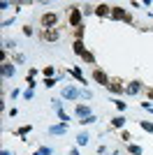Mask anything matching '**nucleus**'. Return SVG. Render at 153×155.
Wrapping results in <instances>:
<instances>
[{
	"label": "nucleus",
	"mask_w": 153,
	"mask_h": 155,
	"mask_svg": "<svg viewBox=\"0 0 153 155\" xmlns=\"http://www.w3.org/2000/svg\"><path fill=\"white\" fill-rule=\"evenodd\" d=\"M56 21H58V16L53 12H46V14H42V26L49 30V26H56Z\"/></svg>",
	"instance_id": "1"
},
{
	"label": "nucleus",
	"mask_w": 153,
	"mask_h": 155,
	"mask_svg": "<svg viewBox=\"0 0 153 155\" xmlns=\"http://www.w3.org/2000/svg\"><path fill=\"white\" fill-rule=\"evenodd\" d=\"M79 23H81V9H79V7H72V12H70V26L79 28Z\"/></svg>",
	"instance_id": "2"
},
{
	"label": "nucleus",
	"mask_w": 153,
	"mask_h": 155,
	"mask_svg": "<svg viewBox=\"0 0 153 155\" xmlns=\"http://www.w3.org/2000/svg\"><path fill=\"white\" fill-rule=\"evenodd\" d=\"M93 79H95L97 84H102V86H109V79H107V74H104L102 70H95V72H93Z\"/></svg>",
	"instance_id": "3"
},
{
	"label": "nucleus",
	"mask_w": 153,
	"mask_h": 155,
	"mask_svg": "<svg viewBox=\"0 0 153 155\" xmlns=\"http://www.w3.org/2000/svg\"><path fill=\"white\" fill-rule=\"evenodd\" d=\"M42 37H44L46 42H56V39H58V30H44V32H42Z\"/></svg>",
	"instance_id": "4"
},
{
	"label": "nucleus",
	"mask_w": 153,
	"mask_h": 155,
	"mask_svg": "<svg viewBox=\"0 0 153 155\" xmlns=\"http://www.w3.org/2000/svg\"><path fill=\"white\" fill-rule=\"evenodd\" d=\"M14 74V65L12 63H2V77H12Z\"/></svg>",
	"instance_id": "5"
},
{
	"label": "nucleus",
	"mask_w": 153,
	"mask_h": 155,
	"mask_svg": "<svg viewBox=\"0 0 153 155\" xmlns=\"http://www.w3.org/2000/svg\"><path fill=\"white\" fill-rule=\"evenodd\" d=\"M111 9H114V12H111V16H114V19H127V14L123 12L121 7H111Z\"/></svg>",
	"instance_id": "6"
},
{
	"label": "nucleus",
	"mask_w": 153,
	"mask_h": 155,
	"mask_svg": "<svg viewBox=\"0 0 153 155\" xmlns=\"http://www.w3.org/2000/svg\"><path fill=\"white\" fill-rule=\"evenodd\" d=\"M67 130V123H63V125H53V127H49V132L51 134H60V132H65Z\"/></svg>",
	"instance_id": "7"
},
{
	"label": "nucleus",
	"mask_w": 153,
	"mask_h": 155,
	"mask_svg": "<svg viewBox=\"0 0 153 155\" xmlns=\"http://www.w3.org/2000/svg\"><path fill=\"white\" fill-rule=\"evenodd\" d=\"M109 9H111V7H107V5H97L95 7V14H97V16H107Z\"/></svg>",
	"instance_id": "8"
},
{
	"label": "nucleus",
	"mask_w": 153,
	"mask_h": 155,
	"mask_svg": "<svg viewBox=\"0 0 153 155\" xmlns=\"http://www.w3.org/2000/svg\"><path fill=\"white\" fill-rule=\"evenodd\" d=\"M76 95H79V93H76L74 88H65L63 91V97H67V100H76Z\"/></svg>",
	"instance_id": "9"
},
{
	"label": "nucleus",
	"mask_w": 153,
	"mask_h": 155,
	"mask_svg": "<svg viewBox=\"0 0 153 155\" xmlns=\"http://www.w3.org/2000/svg\"><path fill=\"white\" fill-rule=\"evenodd\" d=\"M76 114L83 116V118H88L90 116V109H88V107H83V104H79V107H76Z\"/></svg>",
	"instance_id": "10"
},
{
	"label": "nucleus",
	"mask_w": 153,
	"mask_h": 155,
	"mask_svg": "<svg viewBox=\"0 0 153 155\" xmlns=\"http://www.w3.org/2000/svg\"><path fill=\"white\" fill-rule=\"evenodd\" d=\"M139 81H132V84H130V86H127V88H125V91L127 93H130V95H134V93H139Z\"/></svg>",
	"instance_id": "11"
},
{
	"label": "nucleus",
	"mask_w": 153,
	"mask_h": 155,
	"mask_svg": "<svg viewBox=\"0 0 153 155\" xmlns=\"http://www.w3.org/2000/svg\"><path fill=\"white\" fill-rule=\"evenodd\" d=\"M107 88H111V91H114V93H123V86L118 84V81H111V84H109Z\"/></svg>",
	"instance_id": "12"
},
{
	"label": "nucleus",
	"mask_w": 153,
	"mask_h": 155,
	"mask_svg": "<svg viewBox=\"0 0 153 155\" xmlns=\"http://www.w3.org/2000/svg\"><path fill=\"white\" fill-rule=\"evenodd\" d=\"M74 53H79V56H83V53H86V49H83V44L79 42V39L74 42Z\"/></svg>",
	"instance_id": "13"
},
{
	"label": "nucleus",
	"mask_w": 153,
	"mask_h": 155,
	"mask_svg": "<svg viewBox=\"0 0 153 155\" xmlns=\"http://www.w3.org/2000/svg\"><path fill=\"white\" fill-rule=\"evenodd\" d=\"M76 143H79V146H86V143H88V134H79L76 137Z\"/></svg>",
	"instance_id": "14"
},
{
	"label": "nucleus",
	"mask_w": 153,
	"mask_h": 155,
	"mask_svg": "<svg viewBox=\"0 0 153 155\" xmlns=\"http://www.w3.org/2000/svg\"><path fill=\"white\" fill-rule=\"evenodd\" d=\"M111 123H114V127H123V123H125V118H114V120H111Z\"/></svg>",
	"instance_id": "15"
},
{
	"label": "nucleus",
	"mask_w": 153,
	"mask_h": 155,
	"mask_svg": "<svg viewBox=\"0 0 153 155\" xmlns=\"http://www.w3.org/2000/svg\"><path fill=\"white\" fill-rule=\"evenodd\" d=\"M127 150H130L132 155H141V146H130Z\"/></svg>",
	"instance_id": "16"
},
{
	"label": "nucleus",
	"mask_w": 153,
	"mask_h": 155,
	"mask_svg": "<svg viewBox=\"0 0 153 155\" xmlns=\"http://www.w3.org/2000/svg\"><path fill=\"white\" fill-rule=\"evenodd\" d=\"M58 118H60V120H63V123H67V120H70V118H67V114H65L63 109H58Z\"/></svg>",
	"instance_id": "17"
},
{
	"label": "nucleus",
	"mask_w": 153,
	"mask_h": 155,
	"mask_svg": "<svg viewBox=\"0 0 153 155\" xmlns=\"http://www.w3.org/2000/svg\"><path fill=\"white\" fill-rule=\"evenodd\" d=\"M141 127L146 130V132H153V125H151V123H148V120H144V123H141Z\"/></svg>",
	"instance_id": "18"
},
{
	"label": "nucleus",
	"mask_w": 153,
	"mask_h": 155,
	"mask_svg": "<svg viewBox=\"0 0 153 155\" xmlns=\"http://www.w3.org/2000/svg\"><path fill=\"white\" fill-rule=\"evenodd\" d=\"M28 132H30V125H23V127L19 130V134H21V137H23V134H28Z\"/></svg>",
	"instance_id": "19"
},
{
	"label": "nucleus",
	"mask_w": 153,
	"mask_h": 155,
	"mask_svg": "<svg viewBox=\"0 0 153 155\" xmlns=\"http://www.w3.org/2000/svg\"><path fill=\"white\" fill-rule=\"evenodd\" d=\"M81 58H83V60H86V63H93V56H90V53H83Z\"/></svg>",
	"instance_id": "20"
},
{
	"label": "nucleus",
	"mask_w": 153,
	"mask_h": 155,
	"mask_svg": "<svg viewBox=\"0 0 153 155\" xmlns=\"http://www.w3.org/2000/svg\"><path fill=\"white\" fill-rule=\"evenodd\" d=\"M148 97H151V100H153V91H148Z\"/></svg>",
	"instance_id": "21"
},
{
	"label": "nucleus",
	"mask_w": 153,
	"mask_h": 155,
	"mask_svg": "<svg viewBox=\"0 0 153 155\" xmlns=\"http://www.w3.org/2000/svg\"><path fill=\"white\" fill-rule=\"evenodd\" d=\"M2 155H9V150H2Z\"/></svg>",
	"instance_id": "22"
},
{
	"label": "nucleus",
	"mask_w": 153,
	"mask_h": 155,
	"mask_svg": "<svg viewBox=\"0 0 153 155\" xmlns=\"http://www.w3.org/2000/svg\"><path fill=\"white\" fill-rule=\"evenodd\" d=\"M35 155H42V153H35Z\"/></svg>",
	"instance_id": "23"
}]
</instances>
